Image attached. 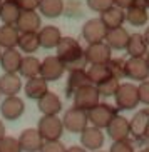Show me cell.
I'll list each match as a JSON object with an SVG mask.
<instances>
[{
	"label": "cell",
	"mask_w": 149,
	"mask_h": 152,
	"mask_svg": "<svg viewBox=\"0 0 149 152\" xmlns=\"http://www.w3.org/2000/svg\"><path fill=\"white\" fill-rule=\"evenodd\" d=\"M55 55L60 58L65 70H76V69H86V50L82 49L79 40L74 37H62L59 45L55 47Z\"/></svg>",
	"instance_id": "obj_1"
},
{
	"label": "cell",
	"mask_w": 149,
	"mask_h": 152,
	"mask_svg": "<svg viewBox=\"0 0 149 152\" xmlns=\"http://www.w3.org/2000/svg\"><path fill=\"white\" fill-rule=\"evenodd\" d=\"M114 99H116L117 110H132V109H136L141 104L137 85L131 84V82L119 84V89L116 92V95H114Z\"/></svg>",
	"instance_id": "obj_2"
},
{
	"label": "cell",
	"mask_w": 149,
	"mask_h": 152,
	"mask_svg": "<svg viewBox=\"0 0 149 152\" xmlns=\"http://www.w3.org/2000/svg\"><path fill=\"white\" fill-rule=\"evenodd\" d=\"M87 115H89L90 125L99 127V129H106L111 124V121L117 115V107L107 102H99L95 107H92L87 112Z\"/></svg>",
	"instance_id": "obj_3"
},
{
	"label": "cell",
	"mask_w": 149,
	"mask_h": 152,
	"mask_svg": "<svg viewBox=\"0 0 149 152\" xmlns=\"http://www.w3.org/2000/svg\"><path fill=\"white\" fill-rule=\"evenodd\" d=\"M62 124L65 130L72 132V134H81L89 125V115H87L86 110H82L79 107H70L64 112Z\"/></svg>",
	"instance_id": "obj_4"
},
{
	"label": "cell",
	"mask_w": 149,
	"mask_h": 152,
	"mask_svg": "<svg viewBox=\"0 0 149 152\" xmlns=\"http://www.w3.org/2000/svg\"><path fill=\"white\" fill-rule=\"evenodd\" d=\"M37 130L40 132L44 140H60L65 129L62 119H59L57 115H42L37 124Z\"/></svg>",
	"instance_id": "obj_5"
},
{
	"label": "cell",
	"mask_w": 149,
	"mask_h": 152,
	"mask_svg": "<svg viewBox=\"0 0 149 152\" xmlns=\"http://www.w3.org/2000/svg\"><path fill=\"white\" fill-rule=\"evenodd\" d=\"M72 102H74V107H79L82 110L89 112L90 109L95 107L101 102V95L97 92V87L89 84V85L81 87V89H77L72 94Z\"/></svg>",
	"instance_id": "obj_6"
},
{
	"label": "cell",
	"mask_w": 149,
	"mask_h": 152,
	"mask_svg": "<svg viewBox=\"0 0 149 152\" xmlns=\"http://www.w3.org/2000/svg\"><path fill=\"white\" fill-rule=\"evenodd\" d=\"M25 112V102L18 95H9L4 100H0V115L5 121L15 122L23 115Z\"/></svg>",
	"instance_id": "obj_7"
},
{
	"label": "cell",
	"mask_w": 149,
	"mask_h": 152,
	"mask_svg": "<svg viewBox=\"0 0 149 152\" xmlns=\"http://www.w3.org/2000/svg\"><path fill=\"white\" fill-rule=\"evenodd\" d=\"M65 74V67L57 55H49L40 62V77L47 82H57Z\"/></svg>",
	"instance_id": "obj_8"
},
{
	"label": "cell",
	"mask_w": 149,
	"mask_h": 152,
	"mask_svg": "<svg viewBox=\"0 0 149 152\" xmlns=\"http://www.w3.org/2000/svg\"><path fill=\"white\" fill-rule=\"evenodd\" d=\"M126 79L129 80H148L149 79V64L146 57H129L126 60Z\"/></svg>",
	"instance_id": "obj_9"
},
{
	"label": "cell",
	"mask_w": 149,
	"mask_h": 152,
	"mask_svg": "<svg viewBox=\"0 0 149 152\" xmlns=\"http://www.w3.org/2000/svg\"><path fill=\"white\" fill-rule=\"evenodd\" d=\"M84 50H86V60L89 65H92V64H107L112 57V49L104 40L87 44V47Z\"/></svg>",
	"instance_id": "obj_10"
},
{
	"label": "cell",
	"mask_w": 149,
	"mask_h": 152,
	"mask_svg": "<svg viewBox=\"0 0 149 152\" xmlns=\"http://www.w3.org/2000/svg\"><path fill=\"white\" fill-rule=\"evenodd\" d=\"M107 34V27L104 25V22L101 20V17L90 18L84 23L82 27V39L87 44H94V42H102L106 39Z\"/></svg>",
	"instance_id": "obj_11"
},
{
	"label": "cell",
	"mask_w": 149,
	"mask_h": 152,
	"mask_svg": "<svg viewBox=\"0 0 149 152\" xmlns=\"http://www.w3.org/2000/svg\"><path fill=\"white\" fill-rule=\"evenodd\" d=\"M104 140H106V135L102 132V129H99V127H94V125L89 127L87 125L86 129L81 132V145L90 152L102 149Z\"/></svg>",
	"instance_id": "obj_12"
},
{
	"label": "cell",
	"mask_w": 149,
	"mask_h": 152,
	"mask_svg": "<svg viewBox=\"0 0 149 152\" xmlns=\"http://www.w3.org/2000/svg\"><path fill=\"white\" fill-rule=\"evenodd\" d=\"M18 142H20V147L22 152H40L42 145H44V139H42L40 132L34 127H29V129H23L18 135Z\"/></svg>",
	"instance_id": "obj_13"
},
{
	"label": "cell",
	"mask_w": 149,
	"mask_h": 152,
	"mask_svg": "<svg viewBox=\"0 0 149 152\" xmlns=\"http://www.w3.org/2000/svg\"><path fill=\"white\" fill-rule=\"evenodd\" d=\"M37 107H39L42 115H59V112L62 110V100L55 92L47 90L37 100Z\"/></svg>",
	"instance_id": "obj_14"
},
{
	"label": "cell",
	"mask_w": 149,
	"mask_h": 152,
	"mask_svg": "<svg viewBox=\"0 0 149 152\" xmlns=\"http://www.w3.org/2000/svg\"><path fill=\"white\" fill-rule=\"evenodd\" d=\"M131 135L137 140H142L149 135V109H142L129 121Z\"/></svg>",
	"instance_id": "obj_15"
},
{
	"label": "cell",
	"mask_w": 149,
	"mask_h": 152,
	"mask_svg": "<svg viewBox=\"0 0 149 152\" xmlns=\"http://www.w3.org/2000/svg\"><path fill=\"white\" fill-rule=\"evenodd\" d=\"M15 25L20 30V34H25V32H35L37 34L42 27V18L37 14V10H22Z\"/></svg>",
	"instance_id": "obj_16"
},
{
	"label": "cell",
	"mask_w": 149,
	"mask_h": 152,
	"mask_svg": "<svg viewBox=\"0 0 149 152\" xmlns=\"http://www.w3.org/2000/svg\"><path fill=\"white\" fill-rule=\"evenodd\" d=\"M106 130H107V135L112 140H124V139H129V135H131L129 121L126 117L119 115V114L111 121V124L106 127Z\"/></svg>",
	"instance_id": "obj_17"
},
{
	"label": "cell",
	"mask_w": 149,
	"mask_h": 152,
	"mask_svg": "<svg viewBox=\"0 0 149 152\" xmlns=\"http://www.w3.org/2000/svg\"><path fill=\"white\" fill-rule=\"evenodd\" d=\"M22 57L20 50L15 49H4L2 55H0V67L4 72H10V74H18L20 64H22Z\"/></svg>",
	"instance_id": "obj_18"
},
{
	"label": "cell",
	"mask_w": 149,
	"mask_h": 152,
	"mask_svg": "<svg viewBox=\"0 0 149 152\" xmlns=\"http://www.w3.org/2000/svg\"><path fill=\"white\" fill-rule=\"evenodd\" d=\"M22 90V77L18 74H10V72H4L0 75V94L4 97L9 95H17Z\"/></svg>",
	"instance_id": "obj_19"
},
{
	"label": "cell",
	"mask_w": 149,
	"mask_h": 152,
	"mask_svg": "<svg viewBox=\"0 0 149 152\" xmlns=\"http://www.w3.org/2000/svg\"><path fill=\"white\" fill-rule=\"evenodd\" d=\"M39 34V42H40L42 49H55L59 45L60 39H62V32L59 30V27L55 25H45L40 27V30L37 32Z\"/></svg>",
	"instance_id": "obj_20"
},
{
	"label": "cell",
	"mask_w": 149,
	"mask_h": 152,
	"mask_svg": "<svg viewBox=\"0 0 149 152\" xmlns=\"http://www.w3.org/2000/svg\"><path fill=\"white\" fill-rule=\"evenodd\" d=\"M104 42L111 47L112 50H124L129 42V32L124 27H116V28H107Z\"/></svg>",
	"instance_id": "obj_21"
},
{
	"label": "cell",
	"mask_w": 149,
	"mask_h": 152,
	"mask_svg": "<svg viewBox=\"0 0 149 152\" xmlns=\"http://www.w3.org/2000/svg\"><path fill=\"white\" fill-rule=\"evenodd\" d=\"M47 90H49V82L42 79L40 75L27 79V82L23 84V94L32 100H39Z\"/></svg>",
	"instance_id": "obj_22"
},
{
	"label": "cell",
	"mask_w": 149,
	"mask_h": 152,
	"mask_svg": "<svg viewBox=\"0 0 149 152\" xmlns=\"http://www.w3.org/2000/svg\"><path fill=\"white\" fill-rule=\"evenodd\" d=\"M89 74L86 69H76V70H69V77H67V85H65V94L70 95L76 92L77 89H81L84 85H89Z\"/></svg>",
	"instance_id": "obj_23"
},
{
	"label": "cell",
	"mask_w": 149,
	"mask_h": 152,
	"mask_svg": "<svg viewBox=\"0 0 149 152\" xmlns=\"http://www.w3.org/2000/svg\"><path fill=\"white\" fill-rule=\"evenodd\" d=\"M101 20L104 22V25L107 28H116V27H122V23L126 20V10L121 7H109L107 10L101 12Z\"/></svg>",
	"instance_id": "obj_24"
},
{
	"label": "cell",
	"mask_w": 149,
	"mask_h": 152,
	"mask_svg": "<svg viewBox=\"0 0 149 152\" xmlns=\"http://www.w3.org/2000/svg\"><path fill=\"white\" fill-rule=\"evenodd\" d=\"M20 14H22V10L14 0H4L2 2V7H0V20H2V23L15 25Z\"/></svg>",
	"instance_id": "obj_25"
},
{
	"label": "cell",
	"mask_w": 149,
	"mask_h": 152,
	"mask_svg": "<svg viewBox=\"0 0 149 152\" xmlns=\"http://www.w3.org/2000/svg\"><path fill=\"white\" fill-rule=\"evenodd\" d=\"M18 37H20V30L17 28V25L4 23L0 27V47L2 49H15L18 44Z\"/></svg>",
	"instance_id": "obj_26"
},
{
	"label": "cell",
	"mask_w": 149,
	"mask_h": 152,
	"mask_svg": "<svg viewBox=\"0 0 149 152\" xmlns=\"http://www.w3.org/2000/svg\"><path fill=\"white\" fill-rule=\"evenodd\" d=\"M148 47L149 45L142 34H131L126 50H127V54H129V57H146Z\"/></svg>",
	"instance_id": "obj_27"
},
{
	"label": "cell",
	"mask_w": 149,
	"mask_h": 152,
	"mask_svg": "<svg viewBox=\"0 0 149 152\" xmlns=\"http://www.w3.org/2000/svg\"><path fill=\"white\" fill-rule=\"evenodd\" d=\"M40 62L42 60H39L34 55H23L20 69H18V75L23 79H32V77L40 75Z\"/></svg>",
	"instance_id": "obj_28"
},
{
	"label": "cell",
	"mask_w": 149,
	"mask_h": 152,
	"mask_svg": "<svg viewBox=\"0 0 149 152\" xmlns=\"http://www.w3.org/2000/svg\"><path fill=\"white\" fill-rule=\"evenodd\" d=\"M37 10L47 18H57L65 12V4L64 0H40Z\"/></svg>",
	"instance_id": "obj_29"
},
{
	"label": "cell",
	"mask_w": 149,
	"mask_h": 152,
	"mask_svg": "<svg viewBox=\"0 0 149 152\" xmlns=\"http://www.w3.org/2000/svg\"><path fill=\"white\" fill-rule=\"evenodd\" d=\"M17 49L22 50L23 54H35L37 50L40 49L39 34H35V32H25V34H20Z\"/></svg>",
	"instance_id": "obj_30"
},
{
	"label": "cell",
	"mask_w": 149,
	"mask_h": 152,
	"mask_svg": "<svg viewBox=\"0 0 149 152\" xmlns=\"http://www.w3.org/2000/svg\"><path fill=\"white\" fill-rule=\"evenodd\" d=\"M126 20L131 23L132 27H142L149 20L148 9L139 7V5H132L129 9H126Z\"/></svg>",
	"instance_id": "obj_31"
},
{
	"label": "cell",
	"mask_w": 149,
	"mask_h": 152,
	"mask_svg": "<svg viewBox=\"0 0 149 152\" xmlns=\"http://www.w3.org/2000/svg\"><path fill=\"white\" fill-rule=\"evenodd\" d=\"M87 74H89V80L92 85H97L101 82L107 80L109 77H112L107 69V64H92L87 69Z\"/></svg>",
	"instance_id": "obj_32"
},
{
	"label": "cell",
	"mask_w": 149,
	"mask_h": 152,
	"mask_svg": "<svg viewBox=\"0 0 149 152\" xmlns=\"http://www.w3.org/2000/svg\"><path fill=\"white\" fill-rule=\"evenodd\" d=\"M119 84H121L119 79H116V77H109L107 80L97 84L95 87H97V92H99L101 97H114L116 92H117V89H119Z\"/></svg>",
	"instance_id": "obj_33"
},
{
	"label": "cell",
	"mask_w": 149,
	"mask_h": 152,
	"mask_svg": "<svg viewBox=\"0 0 149 152\" xmlns=\"http://www.w3.org/2000/svg\"><path fill=\"white\" fill-rule=\"evenodd\" d=\"M107 69L111 72V75L116 77V79H124L126 77V60L124 58H112L107 62Z\"/></svg>",
	"instance_id": "obj_34"
},
{
	"label": "cell",
	"mask_w": 149,
	"mask_h": 152,
	"mask_svg": "<svg viewBox=\"0 0 149 152\" xmlns=\"http://www.w3.org/2000/svg\"><path fill=\"white\" fill-rule=\"evenodd\" d=\"M0 152H22L18 137L5 135V137L0 140Z\"/></svg>",
	"instance_id": "obj_35"
},
{
	"label": "cell",
	"mask_w": 149,
	"mask_h": 152,
	"mask_svg": "<svg viewBox=\"0 0 149 152\" xmlns=\"http://www.w3.org/2000/svg\"><path fill=\"white\" fill-rule=\"evenodd\" d=\"M109 152H134V145L129 139L124 140H112V145L109 149Z\"/></svg>",
	"instance_id": "obj_36"
},
{
	"label": "cell",
	"mask_w": 149,
	"mask_h": 152,
	"mask_svg": "<svg viewBox=\"0 0 149 152\" xmlns=\"http://www.w3.org/2000/svg\"><path fill=\"white\" fill-rule=\"evenodd\" d=\"M112 5H114L112 0H87V7H89L90 10L97 12V14L107 10L109 7H112Z\"/></svg>",
	"instance_id": "obj_37"
},
{
	"label": "cell",
	"mask_w": 149,
	"mask_h": 152,
	"mask_svg": "<svg viewBox=\"0 0 149 152\" xmlns=\"http://www.w3.org/2000/svg\"><path fill=\"white\" fill-rule=\"evenodd\" d=\"M67 147L60 140H45L40 152H65Z\"/></svg>",
	"instance_id": "obj_38"
},
{
	"label": "cell",
	"mask_w": 149,
	"mask_h": 152,
	"mask_svg": "<svg viewBox=\"0 0 149 152\" xmlns=\"http://www.w3.org/2000/svg\"><path fill=\"white\" fill-rule=\"evenodd\" d=\"M137 90H139V100L141 104L149 105V80H142L137 85Z\"/></svg>",
	"instance_id": "obj_39"
},
{
	"label": "cell",
	"mask_w": 149,
	"mask_h": 152,
	"mask_svg": "<svg viewBox=\"0 0 149 152\" xmlns=\"http://www.w3.org/2000/svg\"><path fill=\"white\" fill-rule=\"evenodd\" d=\"M15 4L20 7V10H37L40 0H14Z\"/></svg>",
	"instance_id": "obj_40"
},
{
	"label": "cell",
	"mask_w": 149,
	"mask_h": 152,
	"mask_svg": "<svg viewBox=\"0 0 149 152\" xmlns=\"http://www.w3.org/2000/svg\"><path fill=\"white\" fill-rule=\"evenodd\" d=\"M114 5L116 7H121V9H129V7H132V5L136 4V0H112Z\"/></svg>",
	"instance_id": "obj_41"
},
{
	"label": "cell",
	"mask_w": 149,
	"mask_h": 152,
	"mask_svg": "<svg viewBox=\"0 0 149 152\" xmlns=\"http://www.w3.org/2000/svg\"><path fill=\"white\" fill-rule=\"evenodd\" d=\"M65 152H89V151L86 147H82V145H70V147H67Z\"/></svg>",
	"instance_id": "obj_42"
},
{
	"label": "cell",
	"mask_w": 149,
	"mask_h": 152,
	"mask_svg": "<svg viewBox=\"0 0 149 152\" xmlns=\"http://www.w3.org/2000/svg\"><path fill=\"white\" fill-rule=\"evenodd\" d=\"M7 135V132H5V124H4V121H0V140Z\"/></svg>",
	"instance_id": "obj_43"
},
{
	"label": "cell",
	"mask_w": 149,
	"mask_h": 152,
	"mask_svg": "<svg viewBox=\"0 0 149 152\" xmlns=\"http://www.w3.org/2000/svg\"><path fill=\"white\" fill-rule=\"evenodd\" d=\"M144 39H146V42H148V45H149V27L146 28V32H144Z\"/></svg>",
	"instance_id": "obj_44"
},
{
	"label": "cell",
	"mask_w": 149,
	"mask_h": 152,
	"mask_svg": "<svg viewBox=\"0 0 149 152\" xmlns=\"http://www.w3.org/2000/svg\"><path fill=\"white\" fill-rule=\"evenodd\" d=\"M146 58H148V64H149V50H148V54H146Z\"/></svg>",
	"instance_id": "obj_45"
},
{
	"label": "cell",
	"mask_w": 149,
	"mask_h": 152,
	"mask_svg": "<svg viewBox=\"0 0 149 152\" xmlns=\"http://www.w3.org/2000/svg\"><path fill=\"white\" fill-rule=\"evenodd\" d=\"M141 152H149V149H142V151H141Z\"/></svg>",
	"instance_id": "obj_46"
},
{
	"label": "cell",
	"mask_w": 149,
	"mask_h": 152,
	"mask_svg": "<svg viewBox=\"0 0 149 152\" xmlns=\"http://www.w3.org/2000/svg\"><path fill=\"white\" fill-rule=\"evenodd\" d=\"M94 152H104V151H101V149H99V151H94Z\"/></svg>",
	"instance_id": "obj_47"
},
{
	"label": "cell",
	"mask_w": 149,
	"mask_h": 152,
	"mask_svg": "<svg viewBox=\"0 0 149 152\" xmlns=\"http://www.w3.org/2000/svg\"><path fill=\"white\" fill-rule=\"evenodd\" d=\"M2 50H4V49H2V47H0V55H2Z\"/></svg>",
	"instance_id": "obj_48"
},
{
	"label": "cell",
	"mask_w": 149,
	"mask_h": 152,
	"mask_svg": "<svg viewBox=\"0 0 149 152\" xmlns=\"http://www.w3.org/2000/svg\"><path fill=\"white\" fill-rule=\"evenodd\" d=\"M2 2H4V0H0V7H2Z\"/></svg>",
	"instance_id": "obj_49"
},
{
	"label": "cell",
	"mask_w": 149,
	"mask_h": 152,
	"mask_svg": "<svg viewBox=\"0 0 149 152\" xmlns=\"http://www.w3.org/2000/svg\"><path fill=\"white\" fill-rule=\"evenodd\" d=\"M0 97H2V94H0Z\"/></svg>",
	"instance_id": "obj_50"
},
{
	"label": "cell",
	"mask_w": 149,
	"mask_h": 152,
	"mask_svg": "<svg viewBox=\"0 0 149 152\" xmlns=\"http://www.w3.org/2000/svg\"><path fill=\"white\" fill-rule=\"evenodd\" d=\"M148 4H149V0H148Z\"/></svg>",
	"instance_id": "obj_51"
}]
</instances>
